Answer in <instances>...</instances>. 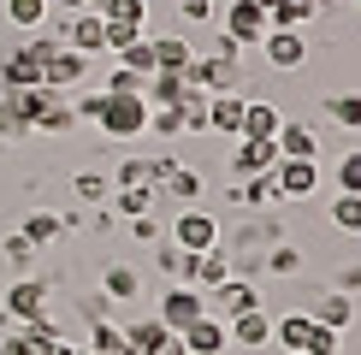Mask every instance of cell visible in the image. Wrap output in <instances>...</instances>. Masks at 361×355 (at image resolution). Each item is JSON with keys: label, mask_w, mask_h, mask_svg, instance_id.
Here are the masks:
<instances>
[{"label": "cell", "mask_w": 361, "mask_h": 355, "mask_svg": "<svg viewBox=\"0 0 361 355\" xmlns=\"http://www.w3.org/2000/svg\"><path fill=\"white\" fill-rule=\"evenodd\" d=\"M95 125L113 142H137V137H148V101L142 95H107V107H101Z\"/></svg>", "instance_id": "obj_1"}, {"label": "cell", "mask_w": 361, "mask_h": 355, "mask_svg": "<svg viewBox=\"0 0 361 355\" xmlns=\"http://www.w3.org/2000/svg\"><path fill=\"white\" fill-rule=\"evenodd\" d=\"M190 89H202V95H225V89L243 83V59H214V54H195L190 71H184Z\"/></svg>", "instance_id": "obj_2"}, {"label": "cell", "mask_w": 361, "mask_h": 355, "mask_svg": "<svg viewBox=\"0 0 361 355\" xmlns=\"http://www.w3.org/2000/svg\"><path fill=\"white\" fill-rule=\"evenodd\" d=\"M48 314V285L42 278H12V290H6V302H0V320L6 325H30V320H42Z\"/></svg>", "instance_id": "obj_3"}, {"label": "cell", "mask_w": 361, "mask_h": 355, "mask_svg": "<svg viewBox=\"0 0 361 355\" xmlns=\"http://www.w3.org/2000/svg\"><path fill=\"white\" fill-rule=\"evenodd\" d=\"M166 243L190 249V255H202V249H219V219L207 213V207H184V213L172 219V237Z\"/></svg>", "instance_id": "obj_4"}, {"label": "cell", "mask_w": 361, "mask_h": 355, "mask_svg": "<svg viewBox=\"0 0 361 355\" xmlns=\"http://www.w3.org/2000/svg\"><path fill=\"white\" fill-rule=\"evenodd\" d=\"M207 314V296L202 290H195V285H172L166 296H160V325H166V332H184V325H195V320H202Z\"/></svg>", "instance_id": "obj_5"}, {"label": "cell", "mask_w": 361, "mask_h": 355, "mask_svg": "<svg viewBox=\"0 0 361 355\" xmlns=\"http://www.w3.org/2000/svg\"><path fill=\"white\" fill-rule=\"evenodd\" d=\"M249 308H261V290L249 285V278H225L219 290H207V314L214 320H237V314H249Z\"/></svg>", "instance_id": "obj_6"}, {"label": "cell", "mask_w": 361, "mask_h": 355, "mask_svg": "<svg viewBox=\"0 0 361 355\" xmlns=\"http://www.w3.org/2000/svg\"><path fill=\"white\" fill-rule=\"evenodd\" d=\"M89 77V54H71L66 42H59V54L42 66V89H54V95H66V89H83Z\"/></svg>", "instance_id": "obj_7"}, {"label": "cell", "mask_w": 361, "mask_h": 355, "mask_svg": "<svg viewBox=\"0 0 361 355\" xmlns=\"http://www.w3.org/2000/svg\"><path fill=\"white\" fill-rule=\"evenodd\" d=\"M225 36H231L237 48H261V36H267V12L255 6V0H231V6H225Z\"/></svg>", "instance_id": "obj_8"}, {"label": "cell", "mask_w": 361, "mask_h": 355, "mask_svg": "<svg viewBox=\"0 0 361 355\" xmlns=\"http://www.w3.org/2000/svg\"><path fill=\"white\" fill-rule=\"evenodd\" d=\"M261 54H267V66H273V71H296L308 59V36H302V30H267Z\"/></svg>", "instance_id": "obj_9"}, {"label": "cell", "mask_w": 361, "mask_h": 355, "mask_svg": "<svg viewBox=\"0 0 361 355\" xmlns=\"http://www.w3.org/2000/svg\"><path fill=\"white\" fill-rule=\"evenodd\" d=\"M273 178H279V196L284 201H308L314 189H320V160H279Z\"/></svg>", "instance_id": "obj_10"}, {"label": "cell", "mask_w": 361, "mask_h": 355, "mask_svg": "<svg viewBox=\"0 0 361 355\" xmlns=\"http://www.w3.org/2000/svg\"><path fill=\"white\" fill-rule=\"evenodd\" d=\"M66 42L71 54H107V18L101 12H78V18H66Z\"/></svg>", "instance_id": "obj_11"}, {"label": "cell", "mask_w": 361, "mask_h": 355, "mask_svg": "<svg viewBox=\"0 0 361 355\" xmlns=\"http://www.w3.org/2000/svg\"><path fill=\"white\" fill-rule=\"evenodd\" d=\"M243 107H249V95H237V89L207 95V130H219V137H243Z\"/></svg>", "instance_id": "obj_12"}, {"label": "cell", "mask_w": 361, "mask_h": 355, "mask_svg": "<svg viewBox=\"0 0 361 355\" xmlns=\"http://www.w3.org/2000/svg\"><path fill=\"white\" fill-rule=\"evenodd\" d=\"M178 337H184V349H190V355H225V349H231V337H225V320H214V314H202L195 325H184Z\"/></svg>", "instance_id": "obj_13"}, {"label": "cell", "mask_w": 361, "mask_h": 355, "mask_svg": "<svg viewBox=\"0 0 361 355\" xmlns=\"http://www.w3.org/2000/svg\"><path fill=\"white\" fill-rule=\"evenodd\" d=\"M225 337L243 344V349H267V344H273V320H267V308H249V314L225 320Z\"/></svg>", "instance_id": "obj_14"}, {"label": "cell", "mask_w": 361, "mask_h": 355, "mask_svg": "<svg viewBox=\"0 0 361 355\" xmlns=\"http://www.w3.org/2000/svg\"><path fill=\"white\" fill-rule=\"evenodd\" d=\"M279 125H284L279 101H249V107H243V142H273Z\"/></svg>", "instance_id": "obj_15"}, {"label": "cell", "mask_w": 361, "mask_h": 355, "mask_svg": "<svg viewBox=\"0 0 361 355\" xmlns=\"http://www.w3.org/2000/svg\"><path fill=\"white\" fill-rule=\"evenodd\" d=\"M273 142H279V160H320V137H314V125H296V118H284Z\"/></svg>", "instance_id": "obj_16"}, {"label": "cell", "mask_w": 361, "mask_h": 355, "mask_svg": "<svg viewBox=\"0 0 361 355\" xmlns=\"http://www.w3.org/2000/svg\"><path fill=\"white\" fill-rule=\"evenodd\" d=\"M279 166V142H243L237 137V154H231V172L237 178H261Z\"/></svg>", "instance_id": "obj_17"}, {"label": "cell", "mask_w": 361, "mask_h": 355, "mask_svg": "<svg viewBox=\"0 0 361 355\" xmlns=\"http://www.w3.org/2000/svg\"><path fill=\"white\" fill-rule=\"evenodd\" d=\"M225 278H231V255H225V249H202V255H195V266H190V285L195 290H219Z\"/></svg>", "instance_id": "obj_18"}, {"label": "cell", "mask_w": 361, "mask_h": 355, "mask_svg": "<svg viewBox=\"0 0 361 355\" xmlns=\"http://www.w3.org/2000/svg\"><path fill=\"white\" fill-rule=\"evenodd\" d=\"M148 48H154V71H178V77H184L190 59H195L190 36H148Z\"/></svg>", "instance_id": "obj_19"}, {"label": "cell", "mask_w": 361, "mask_h": 355, "mask_svg": "<svg viewBox=\"0 0 361 355\" xmlns=\"http://www.w3.org/2000/svg\"><path fill=\"white\" fill-rule=\"evenodd\" d=\"M101 296H107V302H137L142 296V273L125 266V261H113L107 273H101Z\"/></svg>", "instance_id": "obj_20"}, {"label": "cell", "mask_w": 361, "mask_h": 355, "mask_svg": "<svg viewBox=\"0 0 361 355\" xmlns=\"http://www.w3.org/2000/svg\"><path fill=\"white\" fill-rule=\"evenodd\" d=\"M308 320H320V325H332V332H343V325L355 320V296H343V290H320L314 296V314Z\"/></svg>", "instance_id": "obj_21"}, {"label": "cell", "mask_w": 361, "mask_h": 355, "mask_svg": "<svg viewBox=\"0 0 361 355\" xmlns=\"http://www.w3.org/2000/svg\"><path fill=\"white\" fill-rule=\"evenodd\" d=\"M231 201H237V207H273V201H284V196H279V178L261 172V178H237Z\"/></svg>", "instance_id": "obj_22"}, {"label": "cell", "mask_w": 361, "mask_h": 355, "mask_svg": "<svg viewBox=\"0 0 361 355\" xmlns=\"http://www.w3.org/2000/svg\"><path fill=\"white\" fill-rule=\"evenodd\" d=\"M0 83L6 89H36L42 83V59H30L24 48H12L6 59H0Z\"/></svg>", "instance_id": "obj_23"}, {"label": "cell", "mask_w": 361, "mask_h": 355, "mask_svg": "<svg viewBox=\"0 0 361 355\" xmlns=\"http://www.w3.org/2000/svg\"><path fill=\"white\" fill-rule=\"evenodd\" d=\"M36 130H48V137H66V130H78V107H71L66 95H48V107L36 113Z\"/></svg>", "instance_id": "obj_24"}, {"label": "cell", "mask_w": 361, "mask_h": 355, "mask_svg": "<svg viewBox=\"0 0 361 355\" xmlns=\"http://www.w3.org/2000/svg\"><path fill=\"white\" fill-rule=\"evenodd\" d=\"M308 332H314V320L308 314H279L273 320V344L290 355V349H308Z\"/></svg>", "instance_id": "obj_25"}, {"label": "cell", "mask_w": 361, "mask_h": 355, "mask_svg": "<svg viewBox=\"0 0 361 355\" xmlns=\"http://www.w3.org/2000/svg\"><path fill=\"white\" fill-rule=\"evenodd\" d=\"M154 201H160V189H154V184H142V189H113V196H107V207H113V213H125V219L154 213Z\"/></svg>", "instance_id": "obj_26"}, {"label": "cell", "mask_w": 361, "mask_h": 355, "mask_svg": "<svg viewBox=\"0 0 361 355\" xmlns=\"http://www.w3.org/2000/svg\"><path fill=\"white\" fill-rule=\"evenodd\" d=\"M89 12H101L107 24H137V30L148 24V0H95Z\"/></svg>", "instance_id": "obj_27"}, {"label": "cell", "mask_w": 361, "mask_h": 355, "mask_svg": "<svg viewBox=\"0 0 361 355\" xmlns=\"http://www.w3.org/2000/svg\"><path fill=\"white\" fill-rule=\"evenodd\" d=\"M166 337H172V332H166V325H160L154 314H148V320H130V325H125V344L137 349V355H148V349H160V344H166Z\"/></svg>", "instance_id": "obj_28"}, {"label": "cell", "mask_w": 361, "mask_h": 355, "mask_svg": "<svg viewBox=\"0 0 361 355\" xmlns=\"http://www.w3.org/2000/svg\"><path fill=\"white\" fill-rule=\"evenodd\" d=\"M18 231L30 237V249H48V243H59V231H66V225H59V213H48V207H36V213H30Z\"/></svg>", "instance_id": "obj_29"}, {"label": "cell", "mask_w": 361, "mask_h": 355, "mask_svg": "<svg viewBox=\"0 0 361 355\" xmlns=\"http://www.w3.org/2000/svg\"><path fill=\"white\" fill-rule=\"evenodd\" d=\"M154 266L172 278V285H190V266H195V255H190V249H178V243H160V249H154Z\"/></svg>", "instance_id": "obj_30"}, {"label": "cell", "mask_w": 361, "mask_h": 355, "mask_svg": "<svg viewBox=\"0 0 361 355\" xmlns=\"http://www.w3.org/2000/svg\"><path fill=\"white\" fill-rule=\"evenodd\" d=\"M326 118L343 130H361V89H338L332 101H326Z\"/></svg>", "instance_id": "obj_31"}, {"label": "cell", "mask_w": 361, "mask_h": 355, "mask_svg": "<svg viewBox=\"0 0 361 355\" xmlns=\"http://www.w3.org/2000/svg\"><path fill=\"white\" fill-rule=\"evenodd\" d=\"M71 196H78L83 207H107L113 178H101V172H78V178H71Z\"/></svg>", "instance_id": "obj_32"}, {"label": "cell", "mask_w": 361, "mask_h": 355, "mask_svg": "<svg viewBox=\"0 0 361 355\" xmlns=\"http://www.w3.org/2000/svg\"><path fill=\"white\" fill-rule=\"evenodd\" d=\"M18 137H30V118H24V107H18V95H0V142H18Z\"/></svg>", "instance_id": "obj_33"}, {"label": "cell", "mask_w": 361, "mask_h": 355, "mask_svg": "<svg viewBox=\"0 0 361 355\" xmlns=\"http://www.w3.org/2000/svg\"><path fill=\"white\" fill-rule=\"evenodd\" d=\"M6 18L18 30H42L48 24V0H6Z\"/></svg>", "instance_id": "obj_34"}, {"label": "cell", "mask_w": 361, "mask_h": 355, "mask_svg": "<svg viewBox=\"0 0 361 355\" xmlns=\"http://www.w3.org/2000/svg\"><path fill=\"white\" fill-rule=\"evenodd\" d=\"M0 255H6V261H12V273L24 278L30 266H36V255H42V249H30V237H24V231H12L6 243H0Z\"/></svg>", "instance_id": "obj_35"}, {"label": "cell", "mask_w": 361, "mask_h": 355, "mask_svg": "<svg viewBox=\"0 0 361 355\" xmlns=\"http://www.w3.org/2000/svg\"><path fill=\"white\" fill-rule=\"evenodd\" d=\"M332 225L338 231H350V237H361V196H332Z\"/></svg>", "instance_id": "obj_36"}, {"label": "cell", "mask_w": 361, "mask_h": 355, "mask_svg": "<svg viewBox=\"0 0 361 355\" xmlns=\"http://www.w3.org/2000/svg\"><path fill=\"white\" fill-rule=\"evenodd\" d=\"M160 189H166L172 201H190V207L202 201V178H195L190 166H178V172H172V178H166V184H160Z\"/></svg>", "instance_id": "obj_37"}, {"label": "cell", "mask_w": 361, "mask_h": 355, "mask_svg": "<svg viewBox=\"0 0 361 355\" xmlns=\"http://www.w3.org/2000/svg\"><path fill=\"white\" fill-rule=\"evenodd\" d=\"M261 261H267V273H279V278L302 273V249H290V243H279V249H261Z\"/></svg>", "instance_id": "obj_38"}, {"label": "cell", "mask_w": 361, "mask_h": 355, "mask_svg": "<svg viewBox=\"0 0 361 355\" xmlns=\"http://www.w3.org/2000/svg\"><path fill=\"white\" fill-rule=\"evenodd\" d=\"M118 66H130L137 77H154V48H148V36H137L130 48H118Z\"/></svg>", "instance_id": "obj_39"}, {"label": "cell", "mask_w": 361, "mask_h": 355, "mask_svg": "<svg viewBox=\"0 0 361 355\" xmlns=\"http://www.w3.org/2000/svg\"><path fill=\"white\" fill-rule=\"evenodd\" d=\"M148 130L154 137H184V107H148Z\"/></svg>", "instance_id": "obj_40"}, {"label": "cell", "mask_w": 361, "mask_h": 355, "mask_svg": "<svg viewBox=\"0 0 361 355\" xmlns=\"http://www.w3.org/2000/svg\"><path fill=\"white\" fill-rule=\"evenodd\" d=\"M142 184H154V178H148V160H142V154H130L125 166L113 172V189H142Z\"/></svg>", "instance_id": "obj_41"}, {"label": "cell", "mask_w": 361, "mask_h": 355, "mask_svg": "<svg viewBox=\"0 0 361 355\" xmlns=\"http://www.w3.org/2000/svg\"><path fill=\"white\" fill-rule=\"evenodd\" d=\"M338 189H343V196H361V148L338 154Z\"/></svg>", "instance_id": "obj_42"}, {"label": "cell", "mask_w": 361, "mask_h": 355, "mask_svg": "<svg viewBox=\"0 0 361 355\" xmlns=\"http://www.w3.org/2000/svg\"><path fill=\"white\" fill-rule=\"evenodd\" d=\"M142 83H148V77H137L130 66H113V71H107V83H101V89H107V95H142Z\"/></svg>", "instance_id": "obj_43"}, {"label": "cell", "mask_w": 361, "mask_h": 355, "mask_svg": "<svg viewBox=\"0 0 361 355\" xmlns=\"http://www.w3.org/2000/svg\"><path fill=\"white\" fill-rule=\"evenodd\" d=\"M338 349H343V332H332V325L314 320V332H308V349H302V355H338Z\"/></svg>", "instance_id": "obj_44"}, {"label": "cell", "mask_w": 361, "mask_h": 355, "mask_svg": "<svg viewBox=\"0 0 361 355\" xmlns=\"http://www.w3.org/2000/svg\"><path fill=\"white\" fill-rule=\"evenodd\" d=\"M71 107H78V118H83V125H95V118H101V107H107V89H78V101H71Z\"/></svg>", "instance_id": "obj_45"}, {"label": "cell", "mask_w": 361, "mask_h": 355, "mask_svg": "<svg viewBox=\"0 0 361 355\" xmlns=\"http://www.w3.org/2000/svg\"><path fill=\"white\" fill-rule=\"evenodd\" d=\"M130 237H137V243H160V219L154 213H137V219H130Z\"/></svg>", "instance_id": "obj_46"}, {"label": "cell", "mask_w": 361, "mask_h": 355, "mask_svg": "<svg viewBox=\"0 0 361 355\" xmlns=\"http://www.w3.org/2000/svg\"><path fill=\"white\" fill-rule=\"evenodd\" d=\"M332 290H343V296H355V290H361V261H350V266H338Z\"/></svg>", "instance_id": "obj_47"}, {"label": "cell", "mask_w": 361, "mask_h": 355, "mask_svg": "<svg viewBox=\"0 0 361 355\" xmlns=\"http://www.w3.org/2000/svg\"><path fill=\"white\" fill-rule=\"evenodd\" d=\"M178 6H184V18H190V24H207V18H219V6H214V0H178Z\"/></svg>", "instance_id": "obj_48"}, {"label": "cell", "mask_w": 361, "mask_h": 355, "mask_svg": "<svg viewBox=\"0 0 361 355\" xmlns=\"http://www.w3.org/2000/svg\"><path fill=\"white\" fill-rule=\"evenodd\" d=\"M0 355H30V337H24V325H6V337H0Z\"/></svg>", "instance_id": "obj_49"}, {"label": "cell", "mask_w": 361, "mask_h": 355, "mask_svg": "<svg viewBox=\"0 0 361 355\" xmlns=\"http://www.w3.org/2000/svg\"><path fill=\"white\" fill-rule=\"evenodd\" d=\"M48 6H59V12H66V18H78V12H89V6H95V0H48Z\"/></svg>", "instance_id": "obj_50"}, {"label": "cell", "mask_w": 361, "mask_h": 355, "mask_svg": "<svg viewBox=\"0 0 361 355\" xmlns=\"http://www.w3.org/2000/svg\"><path fill=\"white\" fill-rule=\"evenodd\" d=\"M237 54H243V48H237L231 36H219V42H214V59H237Z\"/></svg>", "instance_id": "obj_51"}, {"label": "cell", "mask_w": 361, "mask_h": 355, "mask_svg": "<svg viewBox=\"0 0 361 355\" xmlns=\"http://www.w3.org/2000/svg\"><path fill=\"white\" fill-rule=\"evenodd\" d=\"M148 355H190V349H184V337H178V332H172V337H166V344H160V349H148Z\"/></svg>", "instance_id": "obj_52"}, {"label": "cell", "mask_w": 361, "mask_h": 355, "mask_svg": "<svg viewBox=\"0 0 361 355\" xmlns=\"http://www.w3.org/2000/svg\"><path fill=\"white\" fill-rule=\"evenodd\" d=\"M54 355H95V349H83V344H66V337H59V349Z\"/></svg>", "instance_id": "obj_53"}, {"label": "cell", "mask_w": 361, "mask_h": 355, "mask_svg": "<svg viewBox=\"0 0 361 355\" xmlns=\"http://www.w3.org/2000/svg\"><path fill=\"white\" fill-rule=\"evenodd\" d=\"M101 355H137V349H130V344H125V337H118V344H113V349H101Z\"/></svg>", "instance_id": "obj_54"}, {"label": "cell", "mask_w": 361, "mask_h": 355, "mask_svg": "<svg viewBox=\"0 0 361 355\" xmlns=\"http://www.w3.org/2000/svg\"><path fill=\"white\" fill-rule=\"evenodd\" d=\"M290 355H302V349H290Z\"/></svg>", "instance_id": "obj_55"}, {"label": "cell", "mask_w": 361, "mask_h": 355, "mask_svg": "<svg viewBox=\"0 0 361 355\" xmlns=\"http://www.w3.org/2000/svg\"><path fill=\"white\" fill-rule=\"evenodd\" d=\"M355 6H361V0H355Z\"/></svg>", "instance_id": "obj_56"}]
</instances>
